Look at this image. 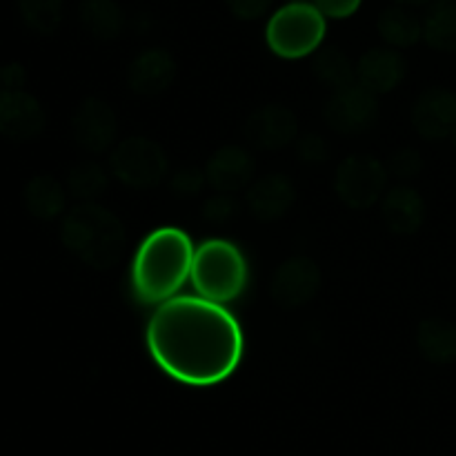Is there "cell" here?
Wrapping results in <instances>:
<instances>
[{"label": "cell", "instance_id": "cell-1", "mask_svg": "<svg viewBox=\"0 0 456 456\" xmlns=\"http://www.w3.org/2000/svg\"><path fill=\"white\" fill-rule=\"evenodd\" d=\"M156 363L190 386H214L236 370L243 338L236 321L208 298H169L147 328Z\"/></svg>", "mask_w": 456, "mask_h": 456}, {"label": "cell", "instance_id": "cell-2", "mask_svg": "<svg viewBox=\"0 0 456 456\" xmlns=\"http://www.w3.org/2000/svg\"><path fill=\"white\" fill-rule=\"evenodd\" d=\"M194 249L181 230L163 227L147 236L134 263V285L142 301H167L191 274Z\"/></svg>", "mask_w": 456, "mask_h": 456}, {"label": "cell", "instance_id": "cell-3", "mask_svg": "<svg viewBox=\"0 0 456 456\" xmlns=\"http://www.w3.org/2000/svg\"><path fill=\"white\" fill-rule=\"evenodd\" d=\"M61 240L85 265L105 272L123 258L125 227L120 218L102 205L80 203L62 218Z\"/></svg>", "mask_w": 456, "mask_h": 456}, {"label": "cell", "instance_id": "cell-4", "mask_svg": "<svg viewBox=\"0 0 456 456\" xmlns=\"http://www.w3.org/2000/svg\"><path fill=\"white\" fill-rule=\"evenodd\" d=\"M191 279L200 297L214 303L234 301L248 283V263L239 248L225 240H208L194 252Z\"/></svg>", "mask_w": 456, "mask_h": 456}, {"label": "cell", "instance_id": "cell-5", "mask_svg": "<svg viewBox=\"0 0 456 456\" xmlns=\"http://www.w3.org/2000/svg\"><path fill=\"white\" fill-rule=\"evenodd\" d=\"M265 38L276 56H310L325 38V16L316 4L288 3L270 18Z\"/></svg>", "mask_w": 456, "mask_h": 456}, {"label": "cell", "instance_id": "cell-6", "mask_svg": "<svg viewBox=\"0 0 456 456\" xmlns=\"http://www.w3.org/2000/svg\"><path fill=\"white\" fill-rule=\"evenodd\" d=\"M110 172L132 190H151L167 176L169 159L151 138L129 136L111 150Z\"/></svg>", "mask_w": 456, "mask_h": 456}, {"label": "cell", "instance_id": "cell-7", "mask_svg": "<svg viewBox=\"0 0 456 456\" xmlns=\"http://www.w3.org/2000/svg\"><path fill=\"white\" fill-rule=\"evenodd\" d=\"M387 167L370 154H354L341 160L334 176L337 196L350 209H368L383 196L387 185Z\"/></svg>", "mask_w": 456, "mask_h": 456}, {"label": "cell", "instance_id": "cell-8", "mask_svg": "<svg viewBox=\"0 0 456 456\" xmlns=\"http://www.w3.org/2000/svg\"><path fill=\"white\" fill-rule=\"evenodd\" d=\"M377 94H372L359 83L334 92L323 107L325 125L332 132L343 134V136L368 132L377 123Z\"/></svg>", "mask_w": 456, "mask_h": 456}, {"label": "cell", "instance_id": "cell-9", "mask_svg": "<svg viewBox=\"0 0 456 456\" xmlns=\"http://www.w3.org/2000/svg\"><path fill=\"white\" fill-rule=\"evenodd\" d=\"M71 138L87 154H105L118 136V118L110 102L89 96L71 114Z\"/></svg>", "mask_w": 456, "mask_h": 456}, {"label": "cell", "instance_id": "cell-10", "mask_svg": "<svg viewBox=\"0 0 456 456\" xmlns=\"http://www.w3.org/2000/svg\"><path fill=\"white\" fill-rule=\"evenodd\" d=\"M47 127V114L34 94L25 89L0 92V138L9 142L36 141Z\"/></svg>", "mask_w": 456, "mask_h": 456}, {"label": "cell", "instance_id": "cell-11", "mask_svg": "<svg viewBox=\"0 0 456 456\" xmlns=\"http://www.w3.org/2000/svg\"><path fill=\"white\" fill-rule=\"evenodd\" d=\"M321 289V270L310 256H292L281 263L270 283V297L283 310L307 305Z\"/></svg>", "mask_w": 456, "mask_h": 456}, {"label": "cell", "instance_id": "cell-12", "mask_svg": "<svg viewBox=\"0 0 456 456\" xmlns=\"http://www.w3.org/2000/svg\"><path fill=\"white\" fill-rule=\"evenodd\" d=\"M410 120L426 141H448L456 129V94L448 87H428L414 101Z\"/></svg>", "mask_w": 456, "mask_h": 456}, {"label": "cell", "instance_id": "cell-13", "mask_svg": "<svg viewBox=\"0 0 456 456\" xmlns=\"http://www.w3.org/2000/svg\"><path fill=\"white\" fill-rule=\"evenodd\" d=\"M243 134L249 145L256 147V150L279 151L297 141L298 120L292 110L270 102V105L258 107L256 111L248 116Z\"/></svg>", "mask_w": 456, "mask_h": 456}, {"label": "cell", "instance_id": "cell-14", "mask_svg": "<svg viewBox=\"0 0 456 456\" xmlns=\"http://www.w3.org/2000/svg\"><path fill=\"white\" fill-rule=\"evenodd\" d=\"M176 61L167 49H145L127 67V85L136 96L151 98L172 87Z\"/></svg>", "mask_w": 456, "mask_h": 456}, {"label": "cell", "instance_id": "cell-15", "mask_svg": "<svg viewBox=\"0 0 456 456\" xmlns=\"http://www.w3.org/2000/svg\"><path fill=\"white\" fill-rule=\"evenodd\" d=\"M254 172H256V160L252 151L239 145L221 147L205 165V176L212 190L225 191V194L245 190L252 183Z\"/></svg>", "mask_w": 456, "mask_h": 456}, {"label": "cell", "instance_id": "cell-16", "mask_svg": "<svg viewBox=\"0 0 456 456\" xmlns=\"http://www.w3.org/2000/svg\"><path fill=\"white\" fill-rule=\"evenodd\" d=\"M297 187L285 174H267L248 187V209L256 221L274 223L292 209Z\"/></svg>", "mask_w": 456, "mask_h": 456}, {"label": "cell", "instance_id": "cell-17", "mask_svg": "<svg viewBox=\"0 0 456 456\" xmlns=\"http://www.w3.org/2000/svg\"><path fill=\"white\" fill-rule=\"evenodd\" d=\"M408 74V62L396 49H368L356 62V83L372 94H387L399 87Z\"/></svg>", "mask_w": 456, "mask_h": 456}, {"label": "cell", "instance_id": "cell-18", "mask_svg": "<svg viewBox=\"0 0 456 456\" xmlns=\"http://www.w3.org/2000/svg\"><path fill=\"white\" fill-rule=\"evenodd\" d=\"M381 214L392 234L412 236L426 223V200L414 187L399 185L383 196Z\"/></svg>", "mask_w": 456, "mask_h": 456}, {"label": "cell", "instance_id": "cell-19", "mask_svg": "<svg viewBox=\"0 0 456 456\" xmlns=\"http://www.w3.org/2000/svg\"><path fill=\"white\" fill-rule=\"evenodd\" d=\"M417 347L432 365L456 363V323L444 316H428L417 328Z\"/></svg>", "mask_w": 456, "mask_h": 456}, {"label": "cell", "instance_id": "cell-20", "mask_svg": "<svg viewBox=\"0 0 456 456\" xmlns=\"http://www.w3.org/2000/svg\"><path fill=\"white\" fill-rule=\"evenodd\" d=\"M22 203L38 221H56L67 208V190L52 174H36L22 190Z\"/></svg>", "mask_w": 456, "mask_h": 456}, {"label": "cell", "instance_id": "cell-21", "mask_svg": "<svg viewBox=\"0 0 456 456\" xmlns=\"http://www.w3.org/2000/svg\"><path fill=\"white\" fill-rule=\"evenodd\" d=\"M78 20L96 40H116L125 29V12L116 0H80Z\"/></svg>", "mask_w": 456, "mask_h": 456}, {"label": "cell", "instance_id": "cell-22", "mask_svg": "<svg viewBox=\"0 0 456 456\" xmlns=\"http://www.w3.org/2000/svg\"><path fill=\"white\" fill-rule=\"evenodd\" d=\"M377 31L387 47L408 49L414 47L423 38V20L410 7L403 4H392L379 13Z\"/></svg>", "mask_w": 456, "mask_h": 456}, {"label": "cell", "instance_id": "cell-23", "mask_svg": "<svg viewBox=\"0 0 456 456\" xmlns=\"http://www.w3.org/2000/svg\"><path fill=\"white\" fill-rule=\"evenodd\" d=\"M423 38L435 52L456 53V0H435L428 4Z\"/></svg>", "mask_w": 456, "mask_h": 456}, {"label": "cell", "instance_id": "cell-24", "mask_svg": "<svg viewBox=\"0 0 456 456\" xmlns=\"http://www.w3.org/2000/svg\"><path fill=\"white\" fill-rule=\"evenodd\" d=\"M22 25L38 36H52L61 29L65 18V0H16Z\"/></svg>", "mask_w": 456, "mask_h": 456}, {"label": "cell", "instance_id": "cell-25", "mask_svg": "<svg viewBox=\"0 0 456 456\" xmlns=\"http://www.w3.org/2000/svg\"><path fill=\"white\" fill-rule=\"evenodd\" d=\"M312 71L325 87L334 89V92L350 87L356 80V67L338 47H325L316 52L314 61H312Z\"/></svg>", "mask_w": 456, "mask_h": 456}, {"label": "cell", "instance_id": "cell-26", "mask_svg": "<svg viewBox=\"0 0 456 456\" xmlns=\"http://www.w3.org/2000/svg\"><path fill=\"white\" fill-rule=\"evenodd\" d=\"M107 187H110L107 169L94 160H83V163L74 165L67 174V191L83 203H94L96 199H101Z\"/></svg>", "mask_w": 456, "mask_h": 456}, {"label": "cell", "instance_id": "cell-27", "mask_svg": "<svg viewBox=\"0 0 456 456\" xmlns=\"http://www.w3.org/2000/svg\"><path fill=\"white\" fill-rule=\"evenodd\" d=\"M387 174L401 181H412L426 167V160H423L421 151L414 150V147H399L396 151H392L390 159H387Z\"/></svg>", "mask_w": 456, "mask_h": 456}, {"label": "cell", "instance_id": "cell-28", "mask_svg": "<svg viewBox=\"0 0 456 456\" xmlns=\"http://www.w3.org/2000/svg\"><path fill=\"white\" fill-rule=\"evenodd\" d=\"M236 214H239V203L234 200V196L225 194V191L209 196L203 203V218L209 225H225Z\"/></svg>", "mask_w": 456, "mask_h": 456}, {"label": "cell", "instance_id": "cell-29", "mask_svg": "<svg viewBox=\"0 0 456 456\" xmlns=\"http://www.w3.org/2000/svg\"><path fill=\"white\" fill-rule=\"evenodd\" d=\"M297 159L305 165L325 163L330 159V142L321 134H301L297 136Z\"/></svg>", "mask_w": 456, "mask_h": 456}, {"label": "cell", "instance_id": "cell-30", "mask_svg": "<svg viewBox=\"0 0 456 456\" xmlns=\"http://www.w3.org/2000/svg\"><path fill=\"white\" fill-rule=\"evenodd\" d=\"M205 183H208L205 169L183 167L172 176V191L176 196H183V199H190V196H196L203 190Z\"/></svg>", "mask_w": 456, "mask_h": 456}, {"label": "cell", "instance_id": "cell-31", "mask_svg": "<svg viewBox=\"0 0 456 456\" xmlns=\"http://www.w3.org/2000/svg\"><path fill=\"white\" fill-rule=\"evenodd\" d=\"M225 3L236 20L252 22L265 16L272 9V4H274V0H225Z\"/></svg>", "mask_w": 456, "mask_h": 456}, {"label": "cell", "instance_id": "cell-32", "mask_svg": "<svg viewBox=\"0 0 456 456\" xmlns=\"http://www.w3.org/2000/svg\"><path fill=\"white\" fill-rule=\"evenodd\" d=\"M363 0H314L319 12L328 18H350L352 13L359 12Z\"/></svg>", "mask_w": 456, "mask_h": 456}, {"label": "cell", "instance_id": "cell-33", "mask_svg": "<svg viewBox=\"0 0 456 456\" xmlns=\"http://www.w3.org/2000/svg\"><path fill=\"white\" fill-rule=\"evenodd\" d=\"M3 74V87L4 89H22L27 83V71L20 62H9V65L0 67Z\"/></svg>", "mask_w": 456, "mask_h": 456}, {"label": "cell", "instance_id": "cell-34", "mask_svg": "<svg viewBox=\"0 0 456 456\" xmlns=\"http://www.w3.org/2000/svg\"><path fill=\"white\" fill-rule=\"evenodd\" d=\"M395 4H403V7H426V4H432L435 0H392Z\"/></svg>", "mask_w": 456, "mask_h": 456}, {"label": "cell", "instance_id": "cell-35", "mask_svg": "<svg viewBox=\"0 0 456 456\" xmlns=\"http://www.w3.org/2000/svg\"><path fill=\"white\" fill-rule=\"evenodd\" d=\"M288 3H298V4H314V0H288Z\"/></svg>", "mask_w": 456, "mask_h": 456}, {"label": "cell", "instance_id": "cell-36", "mask_svg": "<svg viewBox=\"0 0 456 456\" xmlns=\"http://www.w3.org/2000/svg\"><path fill=\"white\" fill-rule=\"evenodd\" d=\"M448 141H450V142H452V145L456 147V129H454V132H452V136H450V138H448Z\"/></svg>", "mask_w": 456, "mask_h": 456}, {"label": "cell", "instance_id": "cell-37", "mask_svg": "<svg viewBox=\"0 0 456 456\" xmlns=\"http://www.w3.org/2000/svg\"><path fill=\"white\" fill-rule=\"evenodd\" d=\"M3 89H4L3 87V74H0V92H3Z\"/></svg>", "mask_w": 456, "mask_h": 456}]
</instances>
